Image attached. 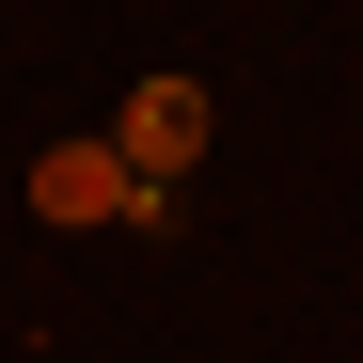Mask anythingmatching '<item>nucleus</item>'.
Returning <instances> with one entry per match:
<instances>
[{
  "instance_id": "nucleus-2",
  "label": "nucleus",
  "mask_w": 363,
  "mask_h": 363,
  "mask_svg": "<svg viewBox=\"0 0 363 363\" xmlns=\"http://www.w3.org/2000/svg\"><path fill=\"white\" fill-rule=\"evenodd\" d=\"M127 190H143V174L111 158V127H95V143H48V158H32V206H48V221H127Z\"/></svg>"
},
{
  "instance_id": "nucleus-1",
  "label": "nucleus",
  "mask_w": 363,
  "mask_h": 363,
  "mask_svg": "<svg viewBox=\"0 0 363 363\" xmlns=\"http://www.w3.org/2000/svg\"><path fill=\"white\" fill-rule=\"evenodd\" d=\"M111 158H127L143 190H174V174L206 158V79H143L127 111H111Z\"/></svg>"
}]
</instances>
